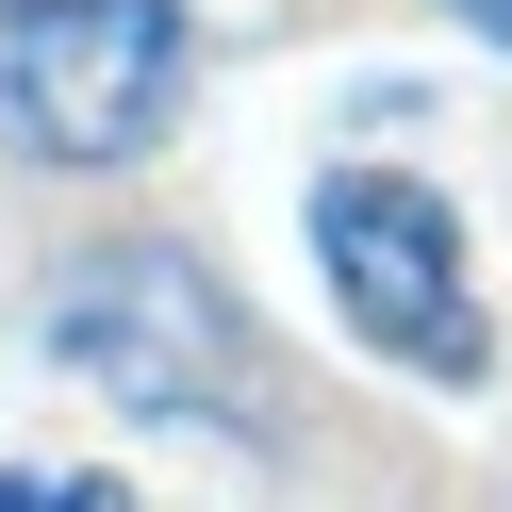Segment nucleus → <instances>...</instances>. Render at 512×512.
<instances>
[{"instance_id":"obj_3","label":"nucleus","mask_w":512,"mask_h":512,"mask_svg":"<svg viewBox=\"0 0 512 512\" xmlns=\"http://www.w3.org/2000/svg\"><path fill=\"white\" fill-rule=\"evenodd\" d=\"M298 232H314L331 314H347L397 380H446V397H479V380H496V314H479V265H463L446 182H413V166H331Z\"/></svg>"},{"instance_id":"obj_4","label":"nucleus","mask_w":512,"mask_h":512,"mask_svg":"<svg viewBox=\"0 0 512 512\" xmlns=\"http://www.w3.org/2000/svg\"><path fill=\"white\" fill-rule=\"evenodd\" d=\"M0 512H116V479H83V463H0Z\"/></svg>"},{"instance_id":"obj_2","label":"nucleus","mask_w":512,"mask_h":512,"mask_svg":"<svg viewBox=\"0 0 512 512\" xmlns=\"http://www.w3.org/2000/svg\"><path fill=\"white\" fill-rule=\"evenodd\" d=\"M199 100V17L182 0H0V166L116 182Z\"/></svg>"},{"instance_id":"obj_1","label":"nucleus","mask_w":512,"mask_h":512,"mask_svg":"<svg viewBox=\"0 0 512 512\" xmlns=\"http://www.w3.org/2000/svg\"><path fill=\"white\" fill-rule=\"evenodd\" d=\"M34 347L83 380V397H116L133 430H215V446H281V430H298L265 314H248L182 232L67 248V265H50V298H34Z\"/></svg>"},{"instance_id":"obj_5","label":"nucleus","mask_w":512,"mask_h":512,"mask_svg":"<svg viewBox=\"0 0 512 512\" xmlns=\"http://www.w3.org/2000/svg\"><path fill=\"white\" fill-rule=\"evenodd\" d=\"M446 17H463V34H496V50H512V0H446Z\"/></svg>"}]
</instances>
